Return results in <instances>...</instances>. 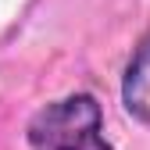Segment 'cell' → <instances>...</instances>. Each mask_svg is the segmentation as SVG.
<instances>
[{"label":"cell","mask_w":150,"mask_h":150,"mask_svg":"<svg viewBox=\"0 0 150 150\" xmlns=\"http://www.w3.org/2000/svg\"><path fill=\"white\" fill-rule=\"evenodd\" d=\"M25 139L29 150H115L104 136V111L93 93H71L36 111Z\"/></svg>","instance_id":"6da1fadb"},{"label":"cell","mask_w":150,"mask_h":150,"mask_svg":"<svg viewBox=\"0 0 150 150\" xmlns=\"http://www.w3.org/2000/svg\"><path fill=\"white\" fill-rule=\"evenodd\" d=\"M122 104L132 118L150 125V29L143 32V40L136 43L132 57L125 64L122 75Z\"/></svg>","instance_id":"7a4b0ae2"}]
</instances>
